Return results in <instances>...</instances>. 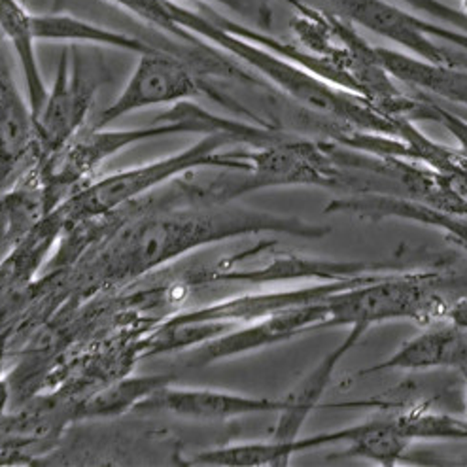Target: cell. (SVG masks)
<instances>
[{
    "label": "cell",
    "mask_w": 467,
    "mask_h": 467,
    "mask_svg": "<svg viewBox=\"0 0 467 467\" xmlns=\"http://www.w3.org/2000/svg\"><path fill=\"white\" fill-rule=\"evenodd\" d=\"M6 403H8V386H6V379H5L3 354H0V417H3Z\"/></svg>",
    "instance_id": "cell-25"
},
{
    "label": "cell",
    "mask_w": 467,
    "mask_h": 467,
    "mask_svg": "<svg viewBox=\"0 0 467 467\" xmlns=\"http://www.w3.org/2000/svg\"><path fill=\"white\" fill-rule=\"evenodd\" d=\"M320 3L329 14L394 42L407 49L409 56L437 65L467 67V56L452 54L439 44H452L467 54V33L433 19H422L403 5H392L390 0H320Z\"/></svg>",
    "instance_id": "cell-5"
},
{
    "label": "cell",
    "mask_w": 467,
    "mask_h": 467,
    "mask_svg": "<svg viewBox=\"0 0 467 467\" xmlns=\"http://www.w3.org/2000/svg\"><path fill=\"white\" fill-rule=\"evenodd\" d=\"M0 35L8 42L10 49L19 63L25 95L29 99L35 119L42 110L47 84L42 76L38 56H36V33H35V14L27 10L23 0H0Z\"/></svg>",
    "instance_id": "cell-16"
},
{
    "label": "cell",
    "mask_w": 467,
    "mask_h": 467,
    "mask_svg": "<svg viewBox=\"0 0 467 467\" xmlns=\"http://www.w3.org/2000/svg\"><path fill=\"white\" fill-rule=\"evenodd\" d=\"M339 443L347 445L341 454H337L341 458H359L380 465H396L405 458L412 441L401 431L396 417L371 419L337 431H324L297 439L301 452Z\"/></svg>",
    "instance_id": "cell-13"
},
{
    "label": "cell",
    "mask_w": 467,
    "mask_h": 467,
    "mask_svg": "<svg viewBox=\"0 0 467 467\" xmlns=\"http://www.w3.org/2000/svg\"><path fill=\"white\" fill-rule=\"evenodd\" d=\"M172 377L155 375V377H139L116 384L110 390L102 392L88 405L86 414L89 417H114V414L135 410L146 398L153 392L161 390L163 386L171 384Z\"/></svg>",
    "instance_id": "cell-20"
},
{
    "label": "cell",
    "mask_w": 467,
    "mask_h": 467,
    "mask_svg": "<svg viewBox=\"0 0 467 467\" xmlns=\"http://www.w3.org/2000/svg\"><path fill=\"white\" fill-rule=\"evenodd\" d=\"M199 97H211L237 114H248L235 100L206 86L201 72L171 49L155 47L139 56L137 65L125 86L110 105L102 110L93 127H110L118 119L153 107L180 105ZM257 119L255 116H252ZM259 121V119H257Z\"/></svg>",
    "instance_id": "cell-4"
},
{
    "label": "cell",
    "mask_w": 467,
    "mask_h": 467,
    "mask_svg": "<svg viewBox=\"0 0 467 467\" xmlns=\"http://www.w3.org/2000/svg\"><path fill=\"white\" fill-rule=\"evenodd\" d=\"M33 148H36V119L27 95L17 86L0 35V186Z\"/></svg>",
    "instance_id": "cell-12"
},
{
    "label": "cell",
    "mask_w": 467,
    "mask_h": 467,
    "mask_svg": "<svg viewBox=\"0 0 467 467\" xmlns=\"http://www.w3.org/2000/svg\"><path fill=\"white\" fill-rule=\"evenodd\" d=\"M456 369L467 373V329L456 326L449 318L437 320L412 337L390 358L375 366L359 369L356 377H369L384 371H430Z\"/></svg>",
    "instance_id": "cell-11"
},
{
    "label": "cell",
    "mask_w": 467,
    "mask_h": 467,
    "mask_svg": "<svg viewBox=\"0 0 467 467\" xmlns=\"http://www.w3.org/2000/svg\"><path fill=\"white\" fill-rule=\"evenodd\" d=\"M35 33L38 42L110 47L137 56L148 54V51L160 47L144 42L142 38L112 31L109 27H102L99 23L70 14H35Z\"/></svg>",
    "instance_id": "cell-17"
},
{
    "label": "cell",
    "mask_w": 467,
    "mask_h": 467,
    "mask_svg": "<svg viewBox=\"0 0 467 467\" xmlns=\"http://www.w3.org/2000/svg\"><path fill=\"white\" fill-rule=\"evenodd\" d=\"M414 116L424 118V119H431L443 125L447 131L454 137V140L458 142V151L462 158L467 160V121L452 112H449L447 109L435 105V102H419L417 110H414Z\"/></svg>",
    "instance_id": "cell-21"
},
{
    "label": "cell",
    "mask_w": 467,
    "mask_h": 467,
    "mask_svg": "<svg viewBox=\"0 0 467 467\" xmlns=\"http://www.w3.org/2000/svg\"><path fill=\"white\" fill-rule=\"evenodd\" d=\"M223 204H197L188 211L140 220L125 229L110 248L107 273L112 278L137 276L195 248L248 233L273 231L308 239H320L329 233V227H315L267 213L227 209Z\"/></svg>",
    "instance_id": "cell-1"
},
{
    "label": "cell",
    "mask_w": 467,
    "mask_h": 467,
    "mask_svg": "<svg viewBox=\"0 0 467 467\" xmlns=\"http://www.w3.org/2000/svg\"><path fill=\"white\" fill-rule=\"evenodd\" d=\"M447 318H449L451 322H454L456 326L467 329V297L456 301V303L449 308Z\"/></svg>",
    "instance_id": "cell-24"
},
{
    "label": "cell",
    "mask_w": 467,
    "mask_h": 467,
    "mask_svg": "<svg viewBox=\"0 0 467 467\" xmlns=\"http://www.w3.org/2000/svg\"><path fill=\"white\" fill-rule=\"evenodd\" d=\"M296 441L280 443V441H248V443H231L197 454L192 462L199 465L220 467H276L290 465L296 456Z\"/></svg>",
    "instance_id": "cell-19"
},
{
    "label": "cell",
    "mask_w": 467,
    "mask_h": 467,
    "mask_svg": "<svg viewBox=\"0 0 467 467\" xmlns=\"http://www.w3.org/2000/svg\"><path fill=\"white\" fill-rule=\"evenodd\" d=\"M282 409L280 400L255 398L237 392L216 390V388H176L172 384L146 398L135 412L153 414L163 412L171 417L201 420V422H225L237 420L252 414L278 412Z\"/></svg>",
    "instance_id": "cell-9"
},
{
    "label": "cell",
    "mask_w": 467,
    "mask_h": 467,
    "mask_svg": "<svg viewBox=\"0 0 467 467\" xmlns=\"http://www.w3.org/2000/svg\"><path fill=\"white\" fill-rule=\"evenodd\" d=\"M373 275H358L350 278H337V280H322L313 286L296 288V290H282V292H265V294H246L239 297H229L213 305H206L190 313L178 315L167 326H206L213 327L218 333L227 331L231 326H241L248 322H255L267 318L271 315L282 313L301 305L322 303L341 294L348 288L358 286V284L369 280Z\"/></svg>",
    "instance_id": "cell-7"
},
{
    "label": "cell",
    "mask_w": 467,
    "mask_h": 467,
    "mask_svg": "<svg viewBox=\"0 0 467 467\" xmlns=\"http://www.w3.org/2000/svg\"><path fill=\"white\" fill-rule=\"evenodd\" d=\"M327 301L294 306L262 320L233 326L195 348L190 363L192 366H211V363L222 359L244 356L276 343L296 339V337L308 331L326 329V322L329 318Z\"/></svg>",
    "instance_id": "cell-8"
},
{
    "label": "cell",
    "mask_w": 467,
    "mask_h": 467,
    "mask_svg": "<svg viewBox=\"0 0 467 467\" xmlns=\"http://www.w3.org/2000/svg\"><path fill=\"white\" fill-rule=\"evenodd\" d=\"M17 206L19 202L0 206V259L12 250L19 233L27 229L31 204L25 201L23 209H17Z\"/></svg>",
    "instance_id": "cell-22"
},
{
    "label": "cell",
    "mask_w": 467,
    "mask_h": 467,
    "mask_svg": "<svg viewBox=\"0 0 467 467\" xmlns=\"http://www.w3.org/2000/svg\"><path fill=\"white\" fill-rule=\"evenodd\" d=\"M463 382H465V419H467V373H463Z\"/></svg>",
    "instance_id": "cell-26"
},
{
    "label": "cell",
    "mask_w": 467,
    "mask_h": 467,
    "mask_svg": "<svg viewBox=\"0 0 467 467\" xmlns=\"http://www.w3.org/2000/svg\"><path fill=\"white\" fill-rule=\"evenodd\" d=\"M373 54L396 80L467 107V67L437 65L388 47H373Z\"/></svg>",
    "instance_id": "cell-15"
},
{
    "label": "cell",
    "mask_w": 467,
    "mask_h": 467,
    "mask_svg": "<svg viewBox=\"0 0 467 467\" xmlns=\"http://www.w3.org/2000/svg\"><path fill=\"white\" fill-rule=\"evenodd\" d=\"M176 3H182V0H176ZM192 3L223 6L246 19H252L257 25H264V27H269L271 25V10L264 0H192Z\"/></svg>",
    "instance_id": "cell-23"
},
{
    "label": "cell",
    "mask_w": 467,
    "mask_h": 467,
    "mask_svg": "<svg viewBox=\"0 0 467 467\" xmlns=\"http://www.w3.org/2000/svg\"><path fill=\"white\" fill-rule=\"evenodd\" d=\"M241 144L229 133H209L186 150L167 155L144 165L129 167L100 178L80 193L68 199V213L78 218H93L109 214L121 204L131 202L140 195L163 186L165 182L199 169L248 171L246 150L227 151L225 146Z\"/></svg>",
    "instance_id": "cell-3"
},
{
    "label": "cell",
    "mask_w": 467,
    "mask_h": 467,
    "mask_svg": "<svg viewBox=\"0 0 467 467\" xmlns=\"http://www.w3.org/2000/svg\"><path fill=\"white\" fill-rule=\"evenodd\" d=\"M184 133H193V129L184 119L176 118H155L151 125L139 129L93 127L91 131H82L59 153L61 163L57 167L56 178L63 186L74 184V182L86 178L100 163H105L109 158L125 148L153 139Z\"/></svg>",
    "instance_id": "cell-10"
},
{
    "label": "cell",
    "mask_w": 467,
    "mask_h": 467,
    "mask_svg": "<svg viewBox=\"0 0 467 467\" xmlns=\"http://www.w3.org/2000/svg\"><path fill=\"white\" fill-rule=\"evenodd\" d=\"M97 84L88 76L76 46L61 54L54 84L47 89L36 116V148L46 158H56L78 135L91 112Z\"/></svg>",
    "instance_id": "cell-6"
},
{
    "label": "cell",
    "mask_w": 467,
    "mask_h": 467,
    "mask_svg": "<svg viewBox=\"0 0 467 467\" xmlns=\"http://www.w3.org/2000/svg\"><path fill=\"white\" fill-rule=\"evenodd\" d=\"M369 331V326H352L347 339L335 347L331 352H327L315 369H310L292 390L282 398V409L278 410V420L271 433V439L280 441V443H292V441L299 439V431L303 430L306 419L310 417L333 379V373L339 366L341 359L363 339V335Z\"/></svg>",
    "instance_id": "cell-14"
},
{
    "label": "cell",
    "mask_w": 467,
    "mask_h": 467,
    "mask_svg": "<svg viewBox=\"0 0 467 467\" xmlns=\"http://www.w3.org/2000/svg\"><path fill=\"white\" fill-rule=\"evenodd\" d=\"M463 278L443 273L373 275L341 294L329 297V318L326 327L375 326L388 320H417L420 324L447 318L452 286Z\"/></svg>",
    "instance_id": "cell-2"
},
{
    "label": "cell",
    "mask_w": 467,
    "mask_h": 467,
    "mask_svg": "<svg viewBox=\"0 0 467 467\" xmlns=\"http://www.w3.org/2000/svg\"><path fill=\"white\" fill-rule=\"evenodd\" d=\"M371 269L366 262H329V259H306V257H276L275 262L255 269H227L220 273L216 278L227 282H280V280H299V278H318V280H337L350 278L358 275H366Z\"/></svg>",
    "instance_id": "cell-18"
}]
</instances>
